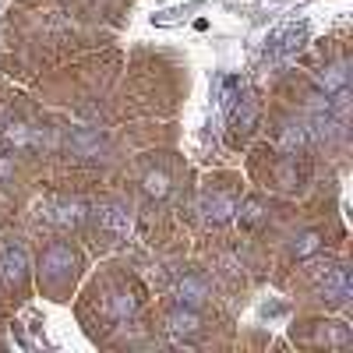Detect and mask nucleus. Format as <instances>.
I'll return each instance as SVG.
<instances>
[{
	"mask_svg": "<svg viewBox=\"0 0 353 353\" xmlns=\"http://www.w3.org/2000/svg\"><path fill=\"white\" fill-rule=\"evenodd\" d=\"M39 219L61 226V230H74L88 219V205L81 198H50L39 205Z\"/></svg>",
	"mask_w": 353,
	"mask_h": 353,
	"instance_id": "f257e3e1",
	"label": "nucleus"
},
{
	"mask_svg": "<svg viewBox=\"0 0 353 353\" xmlns=\"http://www.w3.org/2000/svg\"><path fill=\"white\" fill-rule=\"evenodd\" d=\"M314 283L321 290V301L329 304H343L350 301V272L343 265H325V269H314Z\"/></svg>",
	"mask_w": 353,
	"mask_h": 353,
	"instance_id": "f03ea898",
	"label": "nucleus"
},
{
	"mask_svg": "<svg viewBox=\"0 0 353 353\" xmlns=\"http://www.w3.org/2000/svg\"><path fill=\"white\" fill-rule=\"evenodd\" d=\"M68 152L78 156V159H85V163H96L106 152V138L96 128H81L78 124V128L68 131Z\"/></svg>",
	"mask_w": 353,
	"mask_h": 353,
	"instance_id": "7ed1b4c3",
	"label": "nucleus"
},
{
	"mask_svg": "<svg viewBox=\"0 0 353 353\" xmlns=\"http://www.w3.org/2000/svg\"><path fill=\"white\" fill-rule=\"evenodd\" d=\"M28 279V251L25 244H8L0 251V283L4 286H25Z\"/></svg>",
	"mask_w": 353,
	"mask_h": 353,
	"instance_id": "20e7f679",
	"label": "nucleus"
},
{
	"mask_svg": "<svg viewBox=\"0 0 353 353\" xmlns=\"http://www.w3.org/2000/svg\"><path fill=\"white\" fill-rule=\"evenodd\" d=\"M96 219H99V230L106 233V237H113V241H124L128 233H131V209H128V205H121V201L99 205Z\"/></svg>",
	"mask_w": 353,
	"mask_h": 353,
	"instance_id": "39448f33",
	"label": "nucleus"
},
{
	"mask_svg": "<svg viewBox=\"0 0 353 353\" xmlns=\"http://www.w3.org/2000/svg\"><path fill=\"white\" fill-rule=\"evenodd\" d=\"M173 297H176V304H184V307H201L205 301H209V286H205V279L201 276H181L173 283Z\"/></svg>",
	"mask_w": 353,
	"mask_h": 353,
	"instance_id": "423d86ee",
	"label": "nucleus"
},
{
	"mask_svg": "<svg viewBox=\"0 0 353 353\" xmlns=\"http://www.w3.org/2000/svg\"><path fill=\"white\" fill-rule=\"evenodd\" d=\"M198 329H201V318L194 314V307L176 304V307L166 314V332H170L176 343H184V336H194Z\"/></svg>",
	"mask_w": 353,
	"mask_h": 353,
	"instance_id": "0eeeda50",
	"label": "nucleus"
},
{
	"mask_svg": "<svg viewBox=\"0 0 353 353\" xmlns=\"http://www.w3.org/2000/svg\"><path fill=\"white\" fill-rule=\"evenodd\" d=\"M201 209H205V223L223 226V223L233 219V212H237V201H233L230 194H223V191H212V194H205Z\"/></svg>",
	"mask_w": 353,
	"mask_h": 353,
	"instance_id": "6e6552de",
	"label": "nucleus"
},
{
	"mask_svg": "<svg viewBox=\"0 0 353 353\" xmlns=\"http://www.w3.org/2000/svg\"><path fill=\"white\" fill-rule=\"evenodd\" d=\"M0 141H4V149L25 152V149H32V141H36V128L25 124V121H8L0 128Z\"/></svg>",
	"mask_w": 353,
	"mask_h": 353,
	"instance_id": "1a4fd4ad",
	"label": "nucleus"
},
{
	"mask_svg": "<svg viewBox=\"0 0 353 353\" xmlns=\"http://www.w3.org/2000/svg\"><path fill=\"white\" fill-rule=\"evenodd\" d=\"M350 85V64L346 61H332V64H325L318 71V88L325 96H336V92H343V88Z\"/></svg>",
	"mask_w": 353,
	"mask_h": 353,
	"instance_id": "9d476101",
	"label": "nucleus"
},
{
	"mask_svg": "<svg viewBox=\"0 0 353 353\" xmlns=\"http://www.w3.org/2000/svg\"><path fill=\"white\" fill-rule=\"evenodd\" d=\"M279 149L283 152H297V149H304V145L311 141V134H307V121H286L283 128H279Z\"/></svg>",
	"mask_w": 353,
	"mask_h": 353,
	"instance_id": "9b49d317",
	"label": "nucleus"
},
{
	"mask_svg": "<svg viewBox=\"0 0 353 353\" xmlns=\"http://www.w3.org/2000/svg\"><path fill=\"white\" fill-rule=\"evenodd\" d=\"M74 265V254H71V248H64V244H53L46 254H43V269H46V276H61V272H68Z\"/></svg>",
	"mask_w": 353,
	"mask_h": 353,
	"instance_id": "f8f14e48",
	"label": "nucleus"
},
{
	"mask_svg": "<svg viewBox=\"0 0 353 353\" xmlns=\"http://www.w3.org/2000/svg\"><path fill=\"white\" fill-rule=\"evenodd\" d=\"M134 311H138V293L121 290V293H113V297H110V314H113L117 321H128V318H134Z\"/></svg>",
	"mask_w": 353,
	"mask_h": 353,
	"instance_id": "ddd939ff",
	"label": "nucleus"
},
{
	"mask_svg": "<svg viewBox=\"0 0 353 353\" xmlns=\"http://www.w3.org/2000/svg\"><path fill=\"white\" fill-rule=\"evenodd\" d=\"M241 219V226H248V230H254V226H261L265 219H269V212H265V205H261V198H248L244 205H241V212H233Z\"/></svg>",
	"mask_w": 353,
	"mask_h": 353,
	"instance_id": "4468645a",
	"label": "nucleus"
},
{
	"mask_svg": "<svg viewBox=\"0 0 353 353\" xmlns=\"http://www.w3.org/2000/svg\"><path fill=\"white\" fill-rule=\"evenodd\" d=\"M318 251H321V233H314V230L301 233V237H293V248H290L293 258H311Z\"/></svg>",
	"mask_w": 353,
	"mask_h": 353,
	"instance_id": "2eb2a0df",
	"label": "nucleus"
},
{
	"mask_svg": "<svg viewBox=\"0 0 353 353\" xmlns=\"http://www.w3.org/2000/svg\"><path fill=\"white\" fill-rule=\"evenodd\" d=\"M141 188H145V194H149V198H166L170 194V176L163 170H149V173L141 176Z\"/></svg>",
	"mask_w": 353,
	"mask_h": 353,
	"instance_id": "dca6fc26",
	"label": "nucleus"
},
{
	"mask_svg": "<svg viewBox=\"0 0 353 353\" xmlns=\"http://www.w3.org/2000/svg\"><path fill=\"white\" fill-rule=\"evenodd\" d=\"M254 121H258V103H254V96H244V99H241V106H237V113H233V128L251 131V128H254Z\"/></svg>",
	"mask_w": 353,
	"mask_h": 353,
	"instance_id": "f3484780",
	"label": "nucleus"
},
{
	"mask_svg": "<svg viewBox=\"0 0 353 353\" xmlns=\"http://www.w3.org/2000/svg\"><path fill=\"white\" fill-rule=\"evenodd\" d=\"M321 343L329 346H350V329L343 321H325V329H321Z\"/></svg>",
	"mask_w": 353,
	"mask_h": 353,
	"instance_id": "a211bd4d",
	"label": "nucleus"
},
{
	"mask_svg": "<svg viewBox=\"0 0 353 353\" xmlns=\"http://www.w3.org/2000/svg\"><path fill=\"white\" fill-rule=\"evenodd\" d=\"M276 173H279V181H283V188H293V184H297V170H293L290 163H283V166H279Z\"/></svg>",
	"mask_w": 353,
	"mask_h": 353,
	"instance_id": "6ab92c4d",
	"label": "nucleus"
},
{
	"mask_svg": "<svg viewBox=\"0 0 353 353\" xmlns=\"http://www.w3.org/2000/svg\"><path fill=\"white\" fill-rule=\"evenodd\" d=\"M11 176H14V163H11V156H4V152H0V184H4V181H11Z\"/></svg>",
	"mask_w": 353,
	"mask_h": 353,
	"instance_id": "aec40b11",
	"label": "nucleus"
}]
</instances>
